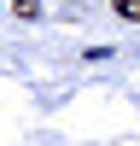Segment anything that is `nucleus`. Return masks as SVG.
Here are the masks:
<instances>
[{"label":"nucleus","instance_id":"nucleus-1","mask_svg":"<svg viewBox=\"0 0 140 146\" xmlns=\"http://www.w3.org/2000/svg\"><path fill=\"white\" fill-rule=\"evenodd\" d=\"M117 12H123V18H134V23H140V0H117Z\"/></svg>","mask_w":140,"mask_h":146}]
</instances>
